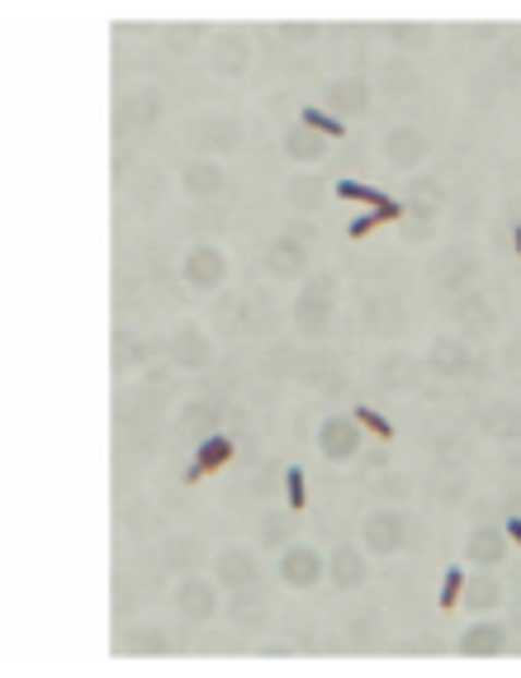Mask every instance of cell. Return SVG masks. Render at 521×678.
Returning <instances> with one entry per match:
<instances>
[{
    "label": "cell",
    "instance_id": "1",
    "mask_svg": "<svg viewBox=\"0 0 521 678\" xmlns=\"http://www.w3.org/2000/svg\"><path fill=\"white\" fill-rule=\"evenodd\" d=\"M337 294L341 284L332 270H313V276L299 280V294H294V328L304 337H327L332 332V318H337Z\"/></svg>",
    "mask_w": 521,
    "mask_h": 678
},
{
    "label": "cell",
    "instance_id": "2",
    "mask_svg": "<svg viewBox=\"0 0 521 678\" xmlns=\"http://www.w3.org/2000/svg\"><path fill=\"white\" fill-rule=\"evenodd\" d=\"M422 365L436 375V379H470V375H488V361H478L470 342H460V337H446L436 332L427 351H422Z\"/></svg>",
    "mask_w": 521,
    "mask_h": 678
},
{
    "label": "cell",
    "instance_id": "3",
    "mask_svg": "<svg viewBox=\"0 0 521 678\" xmlns=\"http://www.w3.org/2000/svg\"><path fill=\"white\" fill-rule=\"evenodd\" d=\"M181 280L190 284V290H199V294L223 290V280H228V252L218 247V242H195V247L185 252V262H181Z\"/></svg>",
    "mask_w": 521,
    "mask_h": 678
},
{
    "label": "cell",
    "instance_id": "4",
    "mask_svg": "<svg viewBox=\"0 0 521 678\" xmlns=\"http://www.w3.org/2000/svg\"><path fill=\"white\" fill-rule=\"evenodd\" d=\"M361 546L369 555H399L408 546V518L393 508H379L361 522Z\"/></svg>",
    "mask_w": 521,
    "mask_h": 678
},
{
    "label": "cell",
    "instance_id": "5",
    "mask_svg": "<svg viewBox=\"0 0 521 678\" xmlns=\"http://www.w3.org/2000/svg\"><path fill=\"white\" fill-rule=\"evenodd\" d=\"M478 256L474 252H464V247H446V252H436V262H432V280L441 284L446 294H464V290H474L478 284Z\"/></svg>",
    "mask_w": 521,
    "mask_h": 678
},
{
    "label": "cell",
    "instance_id": "6",
    "mask_svg": "<svg viewBox=\"0 0 521 678\" xmlns=\"http://www.w3.org/2000/svg\"><path fill=\"white\" fill-rule=\"evenodd\" d=\"M327 579V560L313 546H284L280 550V584L284 589H294V593H304V589H313V584H323Z\"/></svg>",
    "mask_w": 521,
    "mask_h": 678
},
{
    "label": "cell",
    "instance_id": "7",
    "mask_svg": "<svg viewBox=\"0 0 521 678\" xmlns=\"http://www.w3.org/2000/svg\"><path fill=\"white\" fill-rule=\"evenodd\" d=\"M266 270H270L276 280H304V276H313L308 242L294 238V233H280V238L266 247Z\"/></svg>",
    "mask_w": 521,
    "mask_h": 678
},
{
    "label": "cell",
    "instance_id": "8",
    "mask_svg": "<svg viewBox=\"0 0 521 678\" xmlns=\"http://www.w3.org/2000/svg\"><path fill=\"white\" fill-rule=\"evenodd\" d=\"M252 58H256L252 38H242L238 29L218 34L214 44H209V66H214L218 76H228V81H242L246 72H252Z\"/></svg>",
    "mask_w": 521,
    "mask_h": 678
},
{
    "label": "cell",
    "instance_id": "9",
    "mask_svg": "<svg viewBox=\"0 0 521 678\" xmlns=\"http://www.w3.org/2000/svg\"><path fill=\"white\" fill-rule=\"evenodd\" d=\"M190 138H195L199 153H238L242 124L232 114H199L195 124H190Z\"/></svg>",
    "mask_w": 521,
    "mask_h": 678
},
{
    "label": "cell",
    "instance_id": "10",
    "mask_svg": "<svg viewBox=\"0 0 521 678\" xmlns=\"http://www.w3.org/2000/svg\"><path fill=\"white\" fill-rule=\"evenodd\" d=\"M318 451L327 465H347V460L361 456V423L351 417H327L318 427Z\"/></svg>",
    "mask_w": 521,
    "mask_h": 678
},
{
    "label": "cell",
    "instance_id": "11",
    "mask_svg": "<svg viewBox=\"0 0 521 678\" xmlns=\"http://www.w3.org/2000/svg\"><path fill=\"white\" fill-rule=\"evenodd\" d=\"M175 613L185 621H209L218 613V584L204 574H185L181 584H175Z\"/></svg>",
    "mask_w": 521,
    "mask_h": 678
},
{
    "label": "cell",
    "instance_id": "12",
    "mask_svg": "<svg viewBox=\"0 0 521 678\" xmlns=\"http://www.w3.org/2000/svg\"><path fill=\"white\" fill-rule=\"evenodd\" d=\"M214 579H218V589H228V593L252 589L256 584V550L252 546H223L214 560Z\"/></svg>",
    "mask_w": 521,
    "mask_h": 678
},
{
    "label": "cell",
    "instance_id": "13",
    "mask_svg": "<svg viewBox=\"0 0 521 678\" xmlns=\"http://www.w3.org/2000/svg\"><path fill=\"white\" fill-rule=\"evenodd\" d=\"M167 351H171V365H181V371H204V365L214 361V342L199 323H181V328L171 332Z\"/></svg>",
    "mask_w": 521,
    "mask_h": 678
},
{
    "label": "cell",
    "instance_id": "14",
    "mask_svg": "<svg viewBox=\"0 0 521 678\" xmlns=\"http://www.w3.org/2000/svg\"><path fill=\"white\" fill-rule=\"evenodd\" d=\"M403 219H422V223H436L446 209V181L441 175H413L408 181V199H403Z\"/></svg>",
    "mask_w": 521,
    "mask_h": 678
},
{
    "label": "cell",
    "instance_id": "15",
    "mask_svg": "<svg viewBox=\"0 0 521 678\" xmlns=\"http://www.w3.org/2000/svg\"><path fill=\"white\" fill-rule=\"evenodd\" d=\"M161 110H167V105H161V90H129L119 100V129L123 133H147V129H157V119H161Z\"/></svg>",
    "mask_w": 521,
    "mask_h": 678
},
{
    "label": "cell",
    "instance_id": "16",
    "mask_svg": "<svg viewBox=\"0 0 521 678\" xmlns=\"http://www.w3.org/2000/svg\"><path fill=\"white\" fill-rule=\"evenodd\" d=\"M375 379H379V389H389V395H408V389H417V379H422V361L393 347L379 356Z\"/></svg>",
    "mask_w": 521,
    "mask_h": 678
},
{
    "label": "cell",
    "instance_id": "17",
    "mask_svg": "<svg viewBox=\"0 0 521 678\" xmlns=\"http://www.w3.org/2000/svg\"><path fill=\"white\" fill-rule=\"evenodd\" d=\"M507 550H512V536L498 532V526H488V522H478L470 541H464V560L478 565V569H498L507 560Z\"/></svg>",
    "mask_w": 521,
    "mask_h": 678
},
{
    "label": "cell",
    "instance_id": "18",
    "mask_svg": "<svg viewBox=\"0 0 521 678\" xmlns=\"http://www.w3.org/2000/svg\"><path fill=\"white\" fill-rule=\"evenodd\" d=\"M384 161H389L393 171H417L422 161H427V138L408 124L389 129V138H384Z\"/></svg>",
    "mask_w": 521,
    "mask_h": 678
},
{
    "label": "cell",
    "instance_id": "19",
    "mask_svg": "<svg viewBox=\"0 0 521 678\" xmlns=\"http://www.w3.org/2000/svg\"><path fill=\"white\" fill-rule=\"evenodd\" d=\"M450 314H456V323H460V328L470 332V337H493V328H498V314H493L488 294H478V290H464V294H456Z\"/></svg>",
    "mask_w": 521,
    "mask_h": 678
},
{
    "label": "cell",
    "instance_id": "20",
    "mask_svg": "<svg viewBox=\"0 0 521 678\" xmlns=\"http://www.w3.org/2000/svg\"><path fill=\"white\" fill-rule=\"evenodd\" d=\"M379 90L389 95V100H408V95L422 90V72L413 58H403V52H393V58L379 62Z\"/></svg>",
    "mask_w": 521,
    "mask_h": 678
},
{
    "label": "cell",
    "instance_id": "21",
    "mask_svg": "<svg viewBox=\"0 0 521 678\" xmlns=\"http://www.w3.org/2000/svg\"><path fill=\"white\" fill-rule=\"evenodd\" d=\"M327 579H332V589H341V593L361 589L365 579H369L365 550H361V546H337V550H332V560H327Z\"/></svg>",
    "mask_w": 521,
    "mask_h": 678
},
{
    "label": "cell",
    "instance_id": "22",
    "mask_svg": "<svg viewBox=\"0 0 521 678\" xmlns=\"http://www.w3.org/2000/svg\"><path fill=\"white\" fill-rule=\"evenodd\" d=\"M232 456H238V441H232V437H223V432H214V437H204V441H199V451H195V460H190L185 480H190V484H199L204 474L223 470Z\"/></svg>",
    "mask_w": 521,
    "mask_h": 678
},
{
    "label": "cell",
    "instance_id": "23",
    "mask_svg": "<svg viewBox=\"0 0 521 678\" xmlns=\"http://www.w3.org/2000/svg\"><path fill=\"white\" fill-rule=\"evenodd\" d=\"M456 650H460L464 659H493V655H502V650H507V627H498V621H474V627L460 635Z\"/></svg>",
    "mask_w": 521,
    "mask_h": 678
},
{
    "label": "cell",
    "instance_id": "24",
    "mask_svg": "<svg viewBox=\"0 0 521 678\" xmlns=\"http://www.w3.org/2000/svg\"><path fill=\"white\" fill-rule=\"evenodd\" d=\"M323 100L332 114H365L369 110V81L365 76H337Z\"/></svg>",
    "mask_w": 521,
    "mask_h": 678
},
{
    "label": "cell",
    "instance_id": "25",
    "mask_svg": "<svg viewBox=\"0 0 521 678\" xmlns=\"http://www.w3.org/2000/svg\"><path fill=\"white\" fill-rule=\"evenodd\" d=\"M379 34L389 38L393 48L403 52H422V48H432V38H436V24H427V20H384L379 24Z\"/></svg>",
    "mask_w": 521,
    "mask_h": 678
},
{
    "label": "cell",
    "instance_id": "26",
    "mask_svg": "<svg viewBox=\"0 0 521 678\" xmlns=\"http://www.w3.org/2000/svg\"><path fill=\"white\" fill-rule=\"evenodd\" d=\"M181 190L185 195H195V199L218 195V190H223V167H218L214 157H190L181 167Z\"/></svg>",
    "mask_w": 521,
    "mask_h": 678
},
{
    "label": "cell",
    "instance_id": "27",
    "mask_svg": "<svg viewBox=\"0 0 521 678\" xmlns=\"http://www.w3.org/2000/svg\"><path fill=\"white\" fill-rule=\"evenodd\" d=\"M361 323L369 337H399L403 328V304L399 300H384V294H369L361 304Z\"/></svg>",
    "mask_w": 521,
    "mask_h": 678
},
{
    "label": "cell",
    "instance_id": "28",
    "mask_svg": "<svg viewBox=\"0 0 521 678\" xmlns=\"http://www.w3.org/2000/svg\"><path fill=\"white\" fill-rule=\"evenodd\" d=\"M327 195H332V185H327L323 175H313V171L284 181V199H290V209H299V214H318L327 205Z\"/></svg>",
    "mask_w": 521,
    "mask_h": 678
},
{
    "label": "cell",
    "instance_id": "29",
    "mask_svg": "<svg viewBox=\"0 0 521 678\" xmlns=\"http://www.w3.org/2000/svg\"><path fill=\"white\" fill-rule=\"evenodd\" d=\"M478 432H484L488 441H517L521 437V413L512 409V403H484L478 409Z\"/></svg>",
    "mask_w": 521,
    "mask_h": 678
},
{
    "label": "cell",
    "instance_id": "30",
    "mask_svg": "<svg viewBox=\"0 0 521 678\" xmlns=\"http://www.w3.org/2000/svg\"><path fill=\"white\" fill-rule=\"evenodd\" d=\"M119 655H129V659H138V655H171V641H167V631H157V627H129L119 635Z\"/></svg>",
    "mask_w": 521,
    "mask_h": 678
},
{
    "label": "cell",
    "instance_id": "31",
    "mask_svg": "<svg viewBox=\"0 0 521 678\" xmlns=\"http://www.w3.org/2000/svg\"><path fill=\"white\" fill-rule=\"evenodd\" d=\"M284 157L290 161H323L327 157V138L323 133H313L308 124H294L284 133Z\"/></svg>",
    "mask_w": 521,
    "mask_h": 678
},
{
    "label": "cell",
    "instance_id": "32",
    "mask_svg": "<svg viewBox=\"0 0 521 678\" xmlns=\"http://www.w3.org/2000/svg\"><path fill=\"white\" fill-rule=\"evenodd\" d=\"M502 603V584L493 574H478V579H470V584H464V593H460V607H470V613H493V607Z\"/></svg>",
    "mask_w": 521,
    "mask_h": 678
},
{
    "label": "cell",
    "instance_id": "33",
    "mask_svg": "<svg viewBox=\"0 0 521 678\" xmlns=\"http://www.w3.org/2000/svg\"><path fill=\"white\" fill-rule=\"evenodd\" d=\"M299 375H304L313 389H341L347 385V371H341V361H332V356H308L304 365H299Z\"/></svg>",
    "mask_w": 521,
    "mask_h": 678
},
{
    "label": "cell",
    "instance_id": "34",
    "mask_svg": "<svg viewBox=\"0 0 521 678\" xmlns=\"http://www.w3.org/2000/svg\"><path fill=\"white\" fill-rule=\"evenodd\" d=\"M332 195H341V199H361V205H369V209H403V199L384 195V190L365 185V181H332Z\"/></svg>",
    "mask_w": 521,
    "mask_h": 678
},
{
    "label": "cell",
    "instance_id": "35",
    "mask_svg": "<svg viewBox=\"0 0 521 678\" xmlns=\"http://www.w3.org/2000/svg\"><path fill=\"white\" fill-rule=\"evenodd\" d=\"M290 512H266V518H260L256 522V546H266V550H284V546H290Z\"/></svg>",
    "mask_w": 521,
    "mask_h": 678
},
{
    "label": "cell",
    "instance_id": "36",
    "mask_svg": "<svg viewBox=\"0 0 521 678\" xmlns=\"http://www.w3.org/2000/svg\"><path fill=\"white\" fill-rule=\"evenodd\" d=\"M181 432H185V437H214V432H218V409H214V403H185V409H181Z\"/></svg>",
    "mask_w": 521,
    "mask_h": 678
},
{
    "label": "cell",
    "instance_id": "37",
    "mask_svg": "<svg viewBox=\"0 0 521 678\" xmlns=\"http://www.w3.org/2000/svg\"><path fill=\"white\" fill-rule=\"evenodd\" d=\"M153 361V347L138 342V337H129V332H119V342H114V371L119 375H129V371H138V365Z\"/></svg>",
    "mask_w": 521,
    "mask_h": 678
},
{
    "label": "cell",
    "instance_id": "38",
    "mask_svg": "<svg viewBox=\"0 0 521 678\" xmlns=\"http://www.w3.org/2000/svg\"><path fill=\"white\" fill-rule=\"evenodd\" d=\"M232 621H238L242 631H252V627H266L270 613H266V603L252 598V593L242 589V593H238V603H232Z\"/></svg>",
    "mask_w": 521,
    "mask_h": 678
},
{
    "label": "cell",
    "instance_id": "39",
    "mask_svg": "<svg viewBox=\"0 0 521 678\" xmlns=\"http://www.w3.org/2000/svg\"><path fill=\"white\" fill-rule=\"evenodd\" d=\"M199 560H204V550L195 541H167L161 546V565L167 569H199Z\"/></svg>",
    "mask_w": 521,
    "mask_h": 678
},
{
    "label": "cell",
    "instance_id": "40",
    "mask_svg": "<svg viewBox=\"0 0 521 678\" xmlns=\"http://www.w3.org/2000/svg\"><path fill=\"white\" fill-rule=\"evenodd\" d=\"M384 641V621L379 613H361L351 621V645H379Z\"/></svg>",
    "mask_w": 521,
    "mask_h": 678
},
{
    "label": "cell",
    "instance_id": "41",
    "mask_svg": "<svg viewBox=\"0 0 521 678\" xmlns=\"http://www.w3.org/2000/svg\"><path fill=\"white\" fill-rule=\"evenodd\" d=\"M464 494H470V474H441V480L432 484V498H436V504H460Z\"/></svg>",
    "mask_w": 521,
    "mask_h": 678
},
{
    "label": "cell",
    "instance_id": "42",
    "mask_svg": "<svg viewBox=\"0 0 521 678\" xmlns=\"http://www.w3.org/2000/svg\"><path fill=\"white\" fill-rule=\"evenodd\" d=\"M280 38L284 44H313V38H323V24L318 20H280Z\"/></svg>",
    "mask_w": 521,
    "mask_h": 678
},
{
    "label": "cell",
    "instance_id": "43",
    "mask_svg": "<svg viewBox=\"0 0 521 678\" xmlns=\"http://www.w3.org/2000/svg\"><path fill=\"white\" fill-rule=\"evenodd\" d=\"M299 114H304V124H308L313 133H323V138H327V133H332V138H341V133H347V124H341V119H332L327 110H318V105H304Z\"/></svg>",
    "mask_w": 521,
    "mask_h": 678
},
{
    "label": "cell",
    "instance_id": "44",
    "mask_svg": "<svg viewBox=\"0 0 521 678\" xmlns=\"http://www.w3.org/2000/svg\"><path fill=\"white\" fill-rule=\"evenodd\" d=\"M161 175L157 171H147V175H138V185H133V209H153L157 199H161Z\"/></svg>",
    "mask_w": 521,
    "mask_h": 678
},
{
    "label": "cell",
    "instance_id": "45",
    "mask_svg": "<svg viewBox=\"0 0 521 678\" xmlns=\"http://www.w3.org/2000/svg\"><path fill=\"white\" fill-rule=\"evenodd\" d=\"M199 34H204V24H167V48L190 52L199 44Z\"/></svg>",
    "mask_w": 521,
    "mask_h": 678
},
{
    "label": "cell",
    "instance_id": "46",
    "mask_svg": "<svg viewBox=\"0 0 521 678\" xmlns=\"http://www.w3.org/2000/svg\"><path fill=\"white\" fill-rule=\"evenodd\" d=\"M355 423H361V427H369V432H375V437H384V441H389L393 437V423H389V417H384V413H375V409H369V403H355Z\"/></svg>",
    "mask_w": 521,
    "mask_h": 678
},
{
    "label": "cell",
    "instance_id": "47",
    "mask_svg": "<svg viewBox=\"0 0 521 678\" xmlns=\"http://www.w3.org/2000/svg\"><path fill=\"white\" fill-rule=\"evenodd\" d=\"M399 238H403V247H427V242L436 238V223H422V219H403V223H399Z\"/></svg>",
    "mask_w": 521,
    "mask_h": 678
},
{
    "label": "cell",
    "instance_id": "48",
    "mask_svg": "<svg viewBox=\"0 0 521 678\" xmlns=\"http://www.w3.org/2000/svg\"><path fill=\"white\" fill-rule=\"evenodd\" d=\"M284 498H290V508H294V512H304L308 494H304V470H299V465L284 470Z\"/></svg>",
    "mask_w": 521,
    "mask_h": 678
},
{
    "label": "cell",
    "instance_id": "49",
    "mask_svg": "<svg viewBox=\"0 0 521 678\" xmlns=\"http://www.w3.org/2000/svg\"><path fill=\"white\" fill-rule=\"evenodd\" d=\"M460 593H464V569H446V584H441V607H460Z\"/></svg>",
    "mask_w": 521,
    "mask_h": 678
},
{
    "label": "cell",
    "instance_id": "50",
    "mask_svg": "<svg viewBox=\"0 0 521 678\" xmlns=\"http://www.w3.org/2000/svg\"><path fill=\"white\" fill-rule=\"evenodd\" d=\"M464 456V446H460V437H441L436 441V460H441V465H456V460Z\"/></svg>",
    "mask_w": 521,
    "mask_h": 678
},
{
    "label": "cell",
    "instance_id": "51",
    "mask_svg": "<svg viewBox=\"0 0 521 678\" xmlns=\"http://www.w3.org/2000/svg\"><path fill=\"white\" fill-rule=\"evenodd\" d=\"M507 536H512V546H521V518H507V526H502Z\"/></svg>",
    "mask_w": 521,
    "mask_h": 678
},
{
    "label": "cell",
    "instance_id": "52",
    "mask_svg": "<svg viewBox=\"0 0 521 678\" xmlns=\"http://www.w3.org/2000/svg\"><path fill=\"white\" fill-rule=\"evenodd\" d=\"M512 247H517V256H521V223H512Z\"/></svg>",
    "mask_w": 521,
    "mask_h": 678
}]
</instances>
